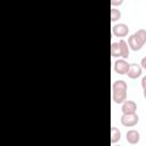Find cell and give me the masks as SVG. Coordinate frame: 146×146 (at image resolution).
<instances>
[{"instance_id":"cell-1","label":"cell","mask_w":146,"mask_h":146,"mask_svg":"<svg viewBox=\"0 0 146 146\" xmlns=\"http://www.w3.org/2000/svg\"><path fill=\"white\" fill-rule=\"evenodd\" d=\"M127 82L123 80H117L113 83L112 86V98L114 103L116 104H122L127 99Z\"/></svg>"},{"instance_id":"cell-2","label":"cell","mask_w":146,"mask_h":146,"mask_svg":"<svg viewBox=\"0 0 146 146\" xmlns=\"http://www.w3.org/2000/svg\"><path fill=\"white\" fill-rule=\"evenodd\" d=\"M145 42H146V30L144 29L138 30L132 35H130L128 39V44L130 49H132L133 51L140 50L143 46L145 44Z\"/></svg>"},{"instance_id":"cell-3","label":"cell","mask_w":146,"mask_h":146,"mask_svg":"<svg viewBox=\"0 0 146 146\" xmlns=\"http://www.w3.org/2000/svg\"><path fill=\"white\" fill-rule=\"evenodd\" d=\"M139 121V117L136 113H131V114H123L121 116V123L124 127H135Z\"/></svg>"},{"instance_id":"cell-4","label":"cell","mask_w":146,"mask_h":146,"mask_svg":"<svg viewBox=\"0 0 146 146\" xmlns=\"http://www.w3.org/2000/svg\"><path fill=\"white\" fill-rule=\"evenodd\" d=\"M129 67H130V64L124 58L117 59L114 63V71L119 74H127L128 71H129Z\"/></svg>"},{"instance_id":"cell-5","label":"cell","mask_w":146,"mask_h":146,"mask_svg":"<svg viewBox=\"0 0 146 146\" xmlns=\"http://www.w3.org/2000/svg\"><path fill=\"white\" fill-rule=\"evenodd\" d=\"M112 32H113V34L115 35V36H120V38H123V36H125V35H128V33H129V27H128V25H125V24H123V23H120V24H116V25H114L113 27H112Z\"/></svg>"},{"instance_id":"cell-6","label":"cell","mask_w":146,"mask_h":146,"mask_svg":"<svg viewBox=\"0 0 146 146\" xmlns=\"http://www.w3.org/2000/svg\"><path fill=\"white\" fill-rule=\"evenodd\" d=\"M122 113L123 114H131V113H136V110H137V105L135 102L132 100H124L122 103Z\"/></svg>"},{"instance_id":"cell-7","label":"cell","mask_w":146,"mask_h":146,"mask_svg":"<svg viewBox=\"0 0 146 146\" xmlns=\"http://www.w3.org/2000/svg\"><path fill=\"white\" fill-rule=\"evenodd\" d=\"M128 76L130 79H137L141 75V66L136 64V63H132L130 64V67H129V71H128Z\"/></svg>"},{"instance_id":"cell-8","label":"cell","mask_w":146,"mask_h":146,"mask_svg":"<svg viewBox=\"0 0 146 146\" xmlns=\"http://www.w3.org/2000/svg\"><path fill=\"white\" fill-rule=\"evenodd\" d=\"M139 139H140V135H139V132L137 130L132 129V130H129L127 132V141L129 144H132V145L138 144L139 143Z\"/></svg>"},{"instance_id":"cell-9","label":"cell","mask_w":146,"mask_h":146,"mask_svg":"<svg viewBox=\"0 0 146 146\" xmlns=\"http://www.w3.org/2000/svg\"><path fill=\"white\" fill-rule=\"evenodd\" d=\"M120 138H121V132H120V130H119L116 127L112 125V128H111V143L114 144V143L119 141Z\"/></svg>"},{"instance_id":"cell-10","label":"cell","mask_w":146,"mask_h":146,"mask_svg":"<svg viewBox=\"0 0 146 146\" xmlns=\"http://www.w3.org/2000/svg\"><path fill=\"white\" fill-rule=\"evenodd\" d=\"M119 43H120V47H121V57L127 59L129 57V46L124 40H120Z\"/></svg>"},{"instance_id":"cell-11","label":"cell","mask_w":146,"mask_h":146,"mask_svg":"<svg viewBox=\"0 0 146 146\" xmlns=\"http://www.w3.org/2000/svg\"><path fill=\"white\" fill-rule=\"evenodd\" d=\"M111 55L113 57H121V47L119 42H113L111 44Z\"/></svg>"},{"instance_id":"cell-12","label":"cell","mask_w":146,"mask_h":146,"mask_svg":"<svg viewBox=\"0 0 146 146\" xmlns=\"http://www.w3.org/2000/svg\"><path fill=\"white\" fill-rule=\"evenodd\" d=\"M120 17H121L120 10L113 7V8L111 9V21H112V22H115V21H117Z\"/></svg>"},{"instance_id":"cell-13","label":"cell","mask_w":146,"mask_h":146,"mask_svg":"<svg viewBox=\"0 0 146 146\" xmlns=\"http://www.w3.org/2000/svg\"><path fill=\"white\" fill-rule=\"evenodd\" d=\"M122 2H123V0H111V5H112L113 7L120 6V5H122Z\"/></svg>"},{"instance_id":"cell-14","label":"cell","mask_w":146,"mask_h":146,"mask_svg":"<svg viewBox=\"0 0 146 146\" xmlns=\"http://www.w3.org/2000/svg\"><path fill=\"white\" fill-rule=\"evenodd\" d=\"M140 64H141V67L146 70V56L141 58V62H140Z\"/></svg>"},{"instance_id":"cell-15","label":"cell","mask_w":146,"mask_h":146,"mask_svg":"<svg viewBox=\"0 0 146 146\" xmlns=\"http://www.w3.org/2000/svg\"><path fill=\"white\" fill-rule=\"evenodd\" d=\"M141 87H143V89L146 88V76H144V78L141 79Z\"/></svg>"},{"instance_id":"cell-16","label":"cell","mask_w":146,"mask_h":146,"mask_svg":"<svg viewBox=\"0 0 146 146\" xmlns=\"http://www.w3.org/2000/svg\"><path fill=\"white\" fill-rule=\"evenodd\" d=\"M144 97L146 98V88H144Z\"/></svg>"}]
</instances>
